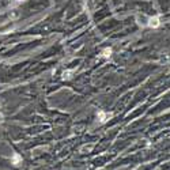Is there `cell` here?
<instances>
[{
  "mask_svg": "<svg viewBox=\"0 0 170 170\" xmlns=\"http://www.w3.org/2000/svg\"><path fill=\"white\" fill-rule=\"evenodd\" d=\"M98 121H100L101 124H103V123H106V121L109 120V118L112 117V113H106V112H98Z\"/></svg>",
  "mask_w": 170,
  "mask_h": 170,
  "instance_id": "cell-1",
  "label": "cell"
},
{
  "mask_svg": "<svg viewBox=\"0 0 170 170\" xmlns=\"http://www.w3.org/2000/svg\"><path fill=\"white\" fill-rule=\"evenodd\" d=\"M148 25L150 27H153V29H157V27H159V25H161V22H159V16H153V18H148Z\"/></svg>",
  "mask_w": 170,
  "mask_h": 170,
  "instance_id": "cell-2",
  "label": "cell"
},
{
  "mask_svg": "<svg viewBox=\"0 0 170 170\" xmlns=\"http://www.w3.org/2000/svg\"><path fill=\"white\" fill-rule=\"evenodd\" d=\"M12 163L14 165L22 163V157L19 155V154H14V155H12Z\"/></svg>",
  "mask_w": 170,
  "mask_h": 170,
  "instance_id": "cell-3",
  "label": "cell"
},
{
  "mask_svg": "<svg viewBox=\"0 0 170 170\" xmlns=\"http://www.w3.org/2000/svg\"><path fill=\"white\" fill-rule=\"evenodd\" d=\"M110 56H112V49L110 48H106V49L102 50V57L103 59H109Z\"/></svg>",
  "mask_w": 170,
  "mask_h": 170,
  "instance_id": "cell-4",
  "label": "cell"
},
{
  "mask_svg": "<svg viewBox=\"0 0 170 170\" xmlns=\"http://www.w3.org/2000/svg\"><path fill=\"white\" fill-rule=\"evenodd\" d=\"M73 73V71H65L63 73V79H71V75Z\"/></svg>",
  "mask_w": 170,
  "mask_h": 170,
  "instance_id": "cell-5",
  "label": "cell"
},
{
  "mask_svg": "<svg viewBox=\"0 0 170 170\" xmlns=\"http://www.w3.org/2000/svg\"><path fill=\"white\" fill-rule=\"evenodd\" d=\"M91 148H93V144H91V146H85V147H82V151H83V153H85V151H90V150Z\"/></svg>",
  "mask_w": 170,
  "mask_h": 170,
  "instance_id": "cell-6",
  "label": "cell"
},
{
  "mask_svg": "<svg viewBox=\"0 0 170 170\" xmlns=\"http://www.w3.org/2000/svg\"><path fill=\"white\" fill-rule=\"evenodd\" d=\"M22 1H25V0H15V4H19V3H22Z\"/></svg>",
  "mask_w": 170,
  "mask_h": 170,
  "instance_id": "cell-7",
  "label": "cell"
},
{
  "mask_svg": "<svg viewBox=\"0 0 170 170\" xmlns=\"http://www.w3.org/2000/svg\"><path fill=\"white\" fill-rule=\"evenodd\" d=\"M3 123V115H1V113H0V124Z\"/></svg>",
  "mask_w": 170,
  "mask_h": 170,
  "instance_id": "cell-8",
  "label": "cell"
}]
</instances>
